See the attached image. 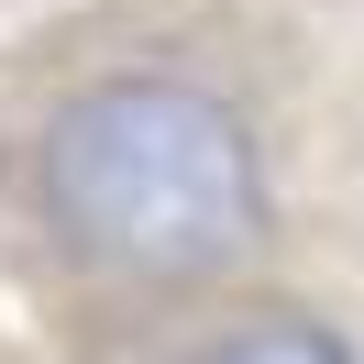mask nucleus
<instances>
[{
	"label": "nucleus",
	"mask_w": 364,
	"mask_h": 364,
	"mask_svg": "<svg viewBox=\"0 0 364 364\" xmlns=\"http://www.w3.org/2000/svg\"><path fill=\"white\" fill-rule=\"evenodd\" d=\"M45 210L77 254L144 276V287H199L232 276L265 232V166L254 133L188 77H100L45 133Z\"/></svg>",
	"instance_id": "1"
},
{
	"label": "nucleus",
	"mask_w": 364,
	"mask_h": 364,
	"mask_svg": "<svg viewBox=\"0 0 364 364\" xmlns=\"http://www.w3.org/2000/svg\"><path fill=\"white\" fill-rule=\"evenodd\" d=\"M188 364H353V342L320 331V320H243V331L199 342Z\"/></svg>",
	"instance_id": "2"
}]
</instances>
